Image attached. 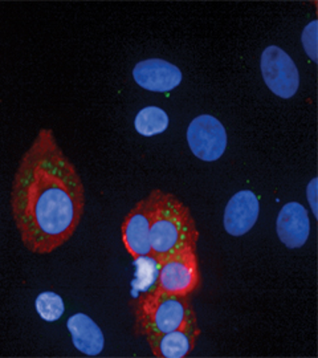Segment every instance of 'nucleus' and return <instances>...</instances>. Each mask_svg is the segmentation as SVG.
<instances>
[{
	"label": "nucleus",
	"instance_id": "obj_12",
	"mask_svg": "<svg viewBox=\"0 0 318 358\" xmlns=\"http://www.w3.org/2000/svg\"><path fill=\"white\" fill-rule=\"evenodd\" d=\"M73 345L88 356H99L103 349V334L100 327L84 313H77L66 322Z\"/></svg>",
	"mask_w": 318,
	"mask_h": 358
},
{
	"label": "nucleus",
	"instance_id": "obj_7",
	"mask_svg": "<svg viewBox=\"0 0 318 358\" xmlns=\"http://www.w3.org/2000/svg\"><path fill=\"white\" fill-rule=\"evenodd\" d=\"M122 242L134 260L143 256H152L147 198L140 201L125 217L122 224Z\"/></svg>",
	"mask_w": 318,
	"mask_h": 358
},
{
	"label": "nucleus",
	"instance_id": "obj_13",
	"mask_svg": "<svg viewBox=\"0 0 318 358\" xmlns=\"http://www.w3.org/2000/svg\"><path fill=\"white\" fill-rule=\"evenodd\" d=\"M168 127V115L157 106L143 108L134 120V128L143 137H153L164 133Z\"/></svg>",
	"mask_w": 318,
	"mask_h": 358
},
{
	"label": "nucleus",
	"instance_id": "obj_4",
	"mask_svg": "<svg viewBox=\"0 0 318 358\" xmlns=\"http://www.w3.org/2000/svg\"><path fill=\"white\" fill-rule=\"evenodd\" d=\"M201 285L196 250H183L159 263L155 288L166 294L190 296Z\"/></svg>",
	"mask_w": 318,
	"mask_h": 358
},
{
	"label": "nucleus",
	"instance_id": "obj_3",
	"mask_svg": "<svg viewBox=\"0 0 318 358\" xmlns=\"http://www.w3.org/2000/svg\"><path fill=\"white\" fill-rule=\"evenodd\" d=\"M195 320L189 296L166 294L154 288L137 304V328L146 337L177 331Z\"/></svg>",
	"mask_w": 318,
	"mask_h": 358
},
{
	"label": "nucleus",
	"instance_id": "obj_8",
	"mask_svg": "<svg viewBox=\"0 0 318 358\" xmlns=\"http://www.w3.org/2000/svg\"><path fill=\"white\" fill-rule=\"evenodd\" d=\"M133 77L140 88L159 93L175 90L183 78L177 65L161 59L140 62L134 66Z\"/></svg>",
	"mask_w": 318,
	"mask_h": 358
},
{
	"label": "nucleus",
	"instance_id": "obj_11",
	"mask_svg": "<svg viewBox=\"0 0 318 358\" xmlns=\"http://www.w3.org/2000/svg\"><path fill=\"white\" fill-rule=\"evenodd\" d=\"M201 331L196 320L177 331L147 337L154 356L162 358H183L190 355Z\"/></svg>",
	"mask_w": 318,
	"mask_h": 358
},
{
	"label": "nucleus",
	"instance_id": "obj_10",
	"mask_svg": "<svg viewBox=\"0 0 318 358\" xmlns=\"http://www.w3.org/2000/svg\"><path fill=\"white\" fill-rule=\"evenodd\" d=\"M276 231L282 244L288 248L303 247L310 234V220L305 207L297 202L284 206L277 217Z\"/></svg>",
	"mask_w": 318,
	"mask_h": 358
},
{
	"label": "nucleus",
	"instance_id": "obj_6",
	"mask_svg": "<svg viewBox=\"0 0 318 358\" xmlns=\"http://www.w3.org/2000/svg\"><path fill=\"white\" fill-rule=\"evenodd\" d=\"M187 142L196 158L214 162L227 149V131L214 115H198L187 129Z\"/></svg>",
	"mask_w": 318,
	"mask_h": 358
},
{
	"label": "nucleus",
	"instance_id": "obj_14",
	"mask_svg": "<svg viewBox=\"0 0 318 358\" xmlns=\"http://www.w3.org/2000/svg\"><path fill=\"white\" fill-rule=\"evenodd\" d=\"M36 310L43 320L57 321L64 315V306L62 296L55 292H43L36 299Z\"/></svg>",
	"mask_w": 318,
	"mask_h": 358
},
{
	"label": "nucleus",
	"instance_id": "obj_2",
	"mask_svg": "<svg viewBox=\"0 0 318 358\" xmlns=\"http://www.w3.org/2000/svg\"><path fill=\"white\" fill-rule=\"evenodd\" d=\"M147 202L152 256L158 263L183 250H196L199 232L195 220L175 195L154 190Z\"/></svg>",
	"mask_w": 318,
	"mask_h": 358
},
{
	"label": "nucleus",
	"instance_id": "obj_9",
	"mask_svg": "<svg viewBox=\"0 0 318 358\" xmlns=\"http://www.w3.org/2000/svg\"><path fill=\"white\" fill-rule=\"evenodd\" d=\"M259 213L260 205L254 192L250 190L236 192L229 199L224 211V229L232 236H242L254 227Z\"/></svg>",
	"mask_w": 318,
	"mask_h": 358
},
{
	"label": "nucleus",
	"instance_id": "obj_5",
	"mask_svg": "<svg viewBox=\"0 0 318 358\" xmlns=\"http://www.w3.org/2000/svg\"><path fill=\"white\" fill-rule=\"evenodd\" d=\"M261 75L272 93L281 99L293 97L300 87L298 69L291 56L276 45H270L261 53Z\"/></svg>",
	"mask_w": 318,
	"mask_h": 358
},
{
	"label": "nucleus",
	"instance_id": "obj_1",
	"mask_svg": "<svg viewBox=\"0 0 318 358\" xmlns=\"http://www.w3.org/2000/svg\"><path fill=\"white\" fill-rule=\"evenodd\" d=\"M84 207L85 190L76 167L51 129H40L11 187V211L22 242L32 254H52L73 236Z\"/></svg>",
	"mask_w": 318,
	"mask_h": 358
}]
</instances>
